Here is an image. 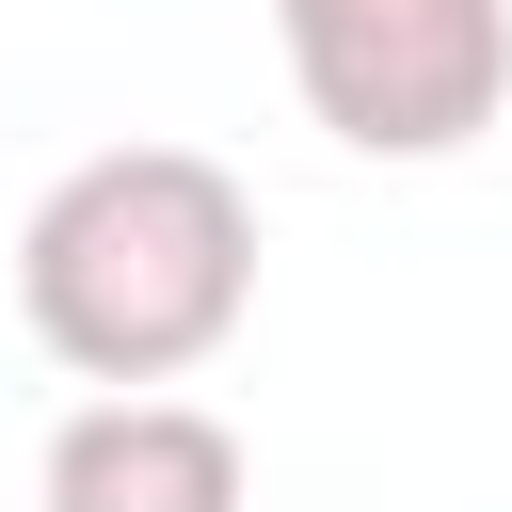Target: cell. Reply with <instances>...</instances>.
<instances>
[{"label":"cell","mask_w":512,"mask_h":512,"mask_svg":"<svg viewBox=\"0 0 512 512\" xmlns=\"http://www.w3.org/2000/svg\"><path fill=\"white\" fill-rule=\"evenodd\" d=\"M272 48L352 160H464L512 112V0H272Z\"/></svg>","instance_id":"7a4b0ae2"},{"label":"cell","mask_w":512,"mask_h":512,"mask_svg":"<svg viewBox=\"0 0 512 512\" xmlns=\"http://www.w3.org/2000/svg\"><path fill=\"white\" fill-rule=\"evenodd\" d=\"M32 512H256V448L176 384L80 400L48 432V464H32Z\"/></svg>","instance_id":"3957f363"},{"label":"cell","mask_w":512,"mask_h":512,"mask_svg":"<svg viewBox=\"0 0 512 512\" xmlns=\"http://www.w3.org/2000/svg\"><path fill=\"white\" fill-rule=\"evenodd\" d=\"M16 320L96 400L192 384L256 320V192L208 144H96L16 224Z\"/></svg>","instance_id":"6da1fadb"}]
</instances>
